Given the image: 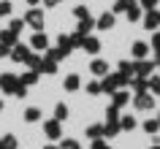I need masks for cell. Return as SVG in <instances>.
Returning <instances> with one entry per match:
<instances>
[{"label":"cell","instance_id":"26","mask_svg":"<svg viewBox=\"0 0 160 149\" xmlns=\"http://www.w3.org/2000/svg\"><path fill=\"white\" fill-rule=\"evenodd\" d=\"M87 136H90V141L101 138V136H103V125H90V127H87Z\"/></svg>","mask_w":160,"mask_h":149},{"label":"cell","instance_id":"19","mask_svg":"<svg viewBox=\"0 0 160 149\" xmlns=\"http://www.w3.org/2000/svg\"><path fill=\"white\" fill-rule=\"evenodd\" d=\"M90 71H92L95 76H106V73H109V65H106L103 60H92V65H90Z\"/></svg>","mask_w":160,"mask_h":149},{"label":"cell","instance_id":"33","mask_svg":"<svg viewBox=\"0 0 160 149\" xmlns=\"http://www.w3.org/2000/svg\"><path fill=\"white\" fill-rule=\"evenodd\" d=\"M87 92H90V95H101V82H90V84H87Z\"/></svg>","mask_w":160,"mask_h":149},{"label":"cell","instance_id":"2","mask_svg":"<svg viewBox=\"0 0 160 149\" xmlns=\"http://www.w3.org/2000/svg\"><path fill=\"white\" fill-rule=\"evenodd\" d=\"M25 25H30L35 30V33H41L43 30V11H38V8H30L25 14Z\"/></svg>","mask_w":160,"mask_h":149},{"label":"cell","instance_id":"25","mask_svg":"<svg viewBox=\"0 0 160 149\" xmlns=\"http://www.w3.org/2000/svg\"><path fill=\"white\" fill-rule=\"evenodd\" d=\"M41 119V108H27L25 111V122H38Z\"/></svg>","mask_w":160,"mask_h":149},{"label":"cell","instance_id":"47","mask_svg":"<svg viewBox=\"0 0 160 149\" xmlns=\"http://www.w3.org/2000/svg\"><path fill=\"white\" fill-rule=\"evenodd\" d=\"M0 111H3V100H0Z\"/></svg>","mask_w":160,"mask_h":149},{"label":"cell","instance_id":"24","mask_svg":"<svg viewBox=\"0 0 160 149\" xmlns=\"http://www.w3.org/2000/svg\"><path fill=\"white\" fill-rule=\"evenodd\" d=\"M119 127H122V130H133V127H136V119H133L130 114L119 117Z\"/></svg>","mask_w":160,"mask_h":149},{"label":"cell","instance_id":"48","mask_svg":"<svg viewBox=\"0 0 160 149\" xmlns=\"http://www.w3.org/2000/svg\"><path fill=\"white\" fill-rule=\"evenodd\" d=\"M149 149H160V147H149Z\"/></svg>","mask_w":160,"mask_h":149},{"label":"cell","instance_id":"36","mask_svg":"<svg viewBox=\"0 0 160 149\" xmlns=\"http://www.w3.org/2000/svg\"><path fill=\"white\" fill-rule=\"evenodd\" d=\"M22 27H25V19H11V27H8V30H14V33H19Z\"/></svg>","mask_w":160,"mask_h":149},{"label":"cell","instance_id":"13","mask_svg":"<svg viewBox=\"0 0 160 149\" xmlns=\"http://www.w3.org/2000/svg\"><path fill=\"white\" fill-rule=\"evenodd\" d=\"M130 87L136 90V95H138V92H147V90H149V79H144V76H133V79H130Z\"/></svg>","mask_w":160,"mask_h":149},{"label":"cell","instance_id":"42","mask_svg":"<svg viewBox=\"0 0 160 149\" xmlns=\"http://www.w3.org/2000/svg\"><path fill=\"white\" fill-rule=\"evenodd\" d=\"M152 46H155V49H158V52H160V33H158V35H155V38H152Z\"/></svg>","mask_w":160,"mask_h":149},{"label":"cell","instance_id":"46","mask_svg":"<svg viewBox=\"0 0 160 149\" xmlns=\"http://www.w3.org/2000/svg\"><path fill=\"white\" fill-rule=\"evenodd\" d=\"M158 65H160V52H158Z\"/></svg>","mask_w":160,"mask_h":149},{"label":"cell","instance_id":"39","mask_svg":"<svg viewBox=\"0 0 160 149\" xmlns=\"http://www.w3.org/2000/svg\"><path fill=\"white\" fill-rule=\"evenodd\" d=\"M114 11H122V14H125L128 11V0H117V3H114Z\"/></svg>","mask_w":160,"mask_h":149},{"label":"cell","instance_id":"45","mask_svg":"<svg viewBox=\"0 0 160 149\" xmlns=\"http://www.w3.org/2000/svg\"><path fill=\"white\" fill-rule=\"evenodd\" d=\"M27 3H30V6H35V3H38V0H27Z\"/></svg>","mask_w":160,"mask_h":149},{"label":"cell","instance_id":"27","mask_svg":"<svg viewBox=\"0 0 160 149\" xmlns=\"http://www.w3.org/2000/svg\"><path fill=\"white\" fill-rule=\"evenodd\" d=\"M0 144H3V149H17V136H3V138H0Z\"/></svg>","mask_w":160,"mask_h":149},{"label":"cell","instance_id":"40","mask_svg":"<svg viewBox=\"0 0 160 149\" xmlns=\"http://www.w3.org/2000/svg\"><path fill=\"white\" fill-rule=\"evenodd\" d=\"M158 6V0H141V8H147V11H152Z\"/></svg>","mask_w":160,"mask_h":149},{"label":"cell","instance_id":"5","mask_svg":"<svg viewBox=\"0 0 160 149\" xmlns=\"http://www.w3.org/2000/svg\"><path fill=\"white\" fill-rule=\"evenodd\" d=\"M60 125H62V122H57V119H46V122H43V133H46L52 141H60V136H62Z\"/></svg>","mask_w":160,"mask_h":149},{"label":"cell","instance_id":"22","mask_svg":"<svg viewBox=\"0 0 160 149\" xmlns=\"http://www.w3.org/2000/svg\"><path fill=\"white\" fill-rule=\"evenodd\" d=\"M38 76H41V73H38V71H27V73L22 76L19 82L25 84V87H30V84H35V82H38Z\"/></svg>","mask_w":160,"mask_h":149},{"label":"cell","instance_id":"11","mask_svg":"<svg viewBox=\"0 0 160 149\" xmlns=\"http://www.w3.org/2000/svg\"><path fill=\"white\" fill-rule=\"evenodd\" d=\"M30 49H49V38H46V33H35L33 41H30Z\"/></svg>","mask_w":160,"mask_h":149},{"label":"cell","instance_id":"28","mask_svg":"<svg viewBox=\"0 0 160 149\" xmlns=\"http://www.w3.org/2000/svg\"><path fill=\"white\" fill-rule=\"evenodd\" d=\"M119 73H125V76H130V79H133V62H128V60H122V62H119Z\"/></svg>","mask_w":160,"mask_h":149},{"label":"cell","instance_id":"31","mask_svg":"<svg viewBox=\"0 0 160 149\" xmlns=\"http://www.w3.org/2000/svg\"><path fill=\"white\" fill-rule=\"evenodd\" d=\"M46 57H52V60H54V62H57V60L68 57V54H65V52H62V49H60V46H57V49H49V52H46Z\"/></svg>","mask_w":160,"mask_h":149},{"label":"cell","instance_id":"14","mask_svg":"<svg viewBox=\"0 0 160 149\" xmlns=\"http://www.w3.org/2000/svg\"><path fill=\"white\" fill-rule=\"evenodd\" d=\"M130 52H133V57H136V60H147V54H149V46H147L144 41H136Z\"/></svg>","mask_w":160,"mask_h":149},{"label":"cell","instance_id":"1","mask_svg":"<svg viewBox=\"0 0 160 149\" xmlns=\"http://www.w3.org/2000/svg\"><path fill=\"white\" fill-rule=\"evenodd\" d=\"M125 84H130V76H125V73H111V76H103V82H101V90L111 95V92L122 90Z\"/></svg>","mask_w":160,"mask_h":149},{"label":"cell","instance_id":"17","mask_svg":"<svg viewBox=\"0 0 160 149\" xmlns=\"http://www.w3.org/2000/svg\"><path fill=\"white\" fill-rule=\"evenodd\" d=\"M62 84H65V90H68V92H76L79 87H82V79H79L76 73H71V76H65V82H62Z\"/></svg>","mask_w":160,"mask_h":149},{"label":"cell","instance_id":"30","mask_svg":"<svg viewBox=\"0 0 160 149\" xmlns=\"http://www.w3.org/2000/svg\"><path fill=\"white\" fill-rule=\"evenodd\" d=\"M73 17L82 22V19H90V11H87L84 6H76V8H73Z\"/></svg>","mask_w":160,"mask_h":149},{"label":"cell","instance_id":"15","mask_svg":"<svg viewBox=\"0 0 160 149\" xmlns=\"http://www.w3.org/2000/svg\"><path fill=\"white\" fill-rule=\"evenodd\" d=\"M125 17L130 19V22H138V19H141V6H136L133 0H128V11H125Z\"/></svg>","mask_w":160,"mask_h":149},{"label":"cell","instance_id":"23","mask_svg":"<svg viewBox=\"0 0 160 149\" xmlns=\"http://www.w3.org/2000/svg\"><path fill=\"white\" fill-rule=\"evenodd\" d=\"M119 130H122V127H119V119L117 122H106L103 125V136H117Z\"/></svg>","mask_w":160,"mask_h":149},{"label":"cell","instance_id":"44","mask_svg":"<svg viewBox=\"0 0 160 149\" xmlns=\"http://www.w3.org/2000/svg\"><path fill=\"white\" fill-rule=\"evenodd\" d=\"M43 149H57V147H54V144H49V147H43Z\"/></svg>","mask_w":160,"mask_h":149},{"label":"cell","instance_id":"20","mask_svg":"<svg viewBox=\"0 0 160 149\" xmlns=\"http://www.w3.org/2000/svg\"><path fill=\"white\" fill-rule=\"evenodd\" d=\"M114 27V14H103L98 19V30H111Z\"/></svg>","mask_w":160,"mask_h":149},{"label":"cell","instance_id":"21","mask_svg":"<svg viewBox=\"0 0 160 149\" xmlns=\"http://www.w3.org/2000/svg\"><path fill=\"white\" fill-rule=\"evenodd\" d=\"M54 119H57V122H65L68 119V106L65 103H57V106H54Z\"/></svg>","mask_w":160,"mask_h":149},{"label":"cell","instance_id":"34","mask_svg":"<svg viewBox=\"0 0 160 149\" xmlns=\"http://www.w3.org/2000/svg\"><path fill=\"white\" fill-rule=\"evenodd\" d=\"M60 149H82V147H79V141H73V138H65L62 144H60Z\"/></svg>","mask_w":160,"mask_h":149},{"label":"cell","instance_id":"49","mask_svg":"<svg viewBox=\"0 0 160 149\" xmlns=\"http://www.w3.org/2000/svg\"><path fill=\"white\" fill-rule=\"evenodd\" d=\"M158 122H160V114H158Z\"/></svg>","mask_w":160,"mask_h":149},{"label":"cell","instance_id":"18","mask_svg":"<svg viewBox=\"0 0 160 149\" xmlns=\"http://www.w3.org/2000/svg\"><path fill=\"white\" fill-rule=\"evenodd\" d=\"M38 71H41V73H57V62H54L52 57H43V60H41V68H38Z\"/></svg>","mask_w":160,"mask_h":149},{"label":"cell","instance_id":"41","mask_svg":"<svg viewBox=\"0 0 160 149\" xmlns=\"http://www.w3.org/2000/svg\"><path fill=\"white\" fill-rule=\"evenodd\" d=\"M62 0H43V6H49V8H54V6H60Z\"/></svg>","mask_w":160,"mask_h":149},{"label":"cell","instance_id":"29","mask_svg":"<svg viewBox=\"0 0 160 149\" xmlns=\"http://www.w3.org/2000/svg\"><path fill=\"white\" fill-rule=\"evenodd\" d=\"M144 130H147V133H152V136H155V133L160 130V122H158V119H147V122H144Z\"/></svg>","mask_w":160,"mask_h":149},{"label":"cell","instance_id":"3","mask_svg":"<svg viewBox=\"0 0 160 149\" xmlns=\"http://www.w3.org/2000/svg\"><path fill=\"white\" fill-rule=\"evenodd\" d=\"M133 103H136L138 111H149V108L155 106V98H152V92H138V95L133 98Z\"/></svg>","mask_w":160,"mask_h":149},{"label":"cell","instance_id":"35","mask_svg":"<svg viewBox=\"0 0 160 149\" xmlns=\"http://www.w3.org/2000/svg\"><path fill=\"white\" fill-rule=\"evenodd\" d=\"M149 90L155 92V95H160V76H152L149 79Z\"/></svg>","mask_w":160,"mask_h":149},{"label":"cell","instance_id":"32","mask_svg":"<svg viewBox=\"0 0 160 149\" xmlns=\"http://www.w3.org/2000/svg\"><path fill=\"white\" fill-rule=\"evenodd\" d=\"M106 119H109V122H117V119H119V108L109 106V108H106Z\"/></svg>","mask_w":160,"mask_h":149},{"label":"cell","instance_id":"43","mask_svg":"<svg viewBox=\"0 0 160 149\" xmlns=\"http://www.w3.org/2000/svg\"><path fill=\"white\" fill-rule=\"evenodd\" d=\"M11 54V49H6V46H0V57H8Z\"/></svg>","mask_w":160,"mask_h":149},{"label":"cell","instance_id":"9","mask_svg":"<svg viewBox=\"0 0 160 149\" xmlns=\"http://www.w3.org/2000/svg\"><path fill=\"white\" fill-rule=\"evenodd\" d=\"M144 27L147 30H155V27H160V11H147V17H144Z\"/></svg>","mask_w":160,"mask_h":149},{"label":"cell","instance_id":"38","mask_svg":"<svg viewBox=\"0 0 160 149\" xmlns=\"http://www.w3.org/2000/svg\"><path fill=\"white\" fill-rule=\"evenodd\" d=\"M8 14H11V3L3 0V3H0V17H8Z\"/></svg>","mask_w":160,"mask_h":149},{"label":"cell","instance_id":"16","mask_svg":"<svg viewBox=\"0 0 160 149\" xmlns=\"http://www.w3.org/2000/svg\"><path fill=\"white\" fill-rule=\"evenodd\" d=\"M92 27H95L92 17H90V19H82V22H79V27H76V33L82 35V38H87V35H90V30H92Z\"/></svg>","mask_w":160,"mask_h":149},{"label":"cell","instance_id":"50","mask_svg":"<svg viewBox=\"0 0 160 149\" xmlns=\"http://www.w3.org/2000/svg\"><path fill=\"white\" fill-rule=\"evenodd\" d=\"M0 149H3V144H0Z\"/></svg>","mask_w":160,"mask_h":149},{"label":"cell","instance_id":"8","mask_svg":"<svg viewBox=\"0 0 160 149\" xmlns=\"http://www.w3.org/2000/svg\"><path fill=\"white\" fill-rule=\"evenodd\" d=\"M0 46L14 49V46H17V33H14V30H0Z\"/></svg>","mask_w":160,"mask_h":149},{"label":"cell","instance_id":"12","mask_svg":"<svg viewBox=\"0 0 160 149\" xmlns=\"http://www.w3.org/2000/svg\"><path fill=\"white\" fill-rule=\"evenodd\" d=\"M82 49L90 52V54H98V52H101V41H98V38H92V35H87L84 41H82Z\"/></svg>","mask_w":160,"mask_h":149},{"label":"cell","instance_id":"4","mask_svg":"<svg viewBox=\"0 0 160 149\" xmlns=\"http://www.w3.org/2000/svg\"><path fill=\"white\" fill-rule=\"evenodd\" d=\"M30 54H33V49H30V46H25V43H17V46L11 49V54H8V57L14 60V62H25V60L30 57Z\"/></svg>","mask_w":160,"mask_h":149},{"label":"cell","instance_id":"37","mask_svg":"<svg viewBox=\"0 0 160 149\" xmlns=\"http://www.w3.org/2000/svg\"><path fill=\"white\" fill-rule=\"evenodd\" d=\"M14 95H17V98L22 100V98H25V95H27V87H25V84H22V82H19V84H17V90H14Z\"/></svg>","mask_w":160,"mask_h":149},{"label":"cell","instance_id":"10","mask_svg":"<svg viewBox=\"0 0 160 149\" xmlns=\"http://www.w3.org/2000/svg\"><path fill=\"white\" fill-rule=\"evenodd\" d=\"M111 98H114V100H111V106H114V108H122V106L128 103V100H130V92L117 90V92H111Z\"/></svg>","mask_w":160,"mask_h":149},{"label":"cell","instance_id":"7","mask_svg":"<svg viewBox=\"0 0 160 149\" xmlns=\"http://www.w3.org/2000/svg\"><path fill=\"white\" fill-rule=\"evenodd\" d=\"M155 71V62H149V60H138L133 65V73L136 76H144V79H149V73Z\"/></svg>","mask_w":160,"mask_h":149},{"label":"cell","instance_id":"6","mask_svg":"<svg viewBox=\"0 0 160 149\" xmlns=\"http://www.w3.org/2000/svg\"><path fill=\"white\" fill-rule=\"evenodd\" d=\"M17 84H19V79L14 73H0V90H3V92H14V90H17Z\"/></svg>","mask_w":160,"mask_h":149}]
</instances>
